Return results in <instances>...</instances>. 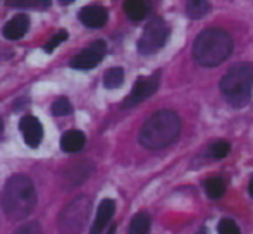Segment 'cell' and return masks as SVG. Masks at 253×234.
Here are the masks:
<instances>
[{
	"label": "cell",
	"instance_id": "1",
	"mask_svg": "<svg viewBox=\"0 0 253 234\" xmlns=\"http://www.w3.org/2000/svg\"><path fill=\"white\" fill-rule=\"evenodd\" d=\"M233 38L220 28L203 30L193 43V59L202 67H217L233 54Z\"/></svg>",
	"mask_w": 253,
	"mask_h": 234
},
{
	"label": "cell",
	"instance_id": "2",
	"mask_svg": "<svg viewBox=\"0 0 253 234\" xmlns=\"http://www.w3.org/2000/svg\"><path fill=\"white\" fill-rule=\"evenodd\" d=\"M181 119L174 111H159L145 120L140 131V143L148 150H160L177 140Z\"/></svg>",
	"mask_w": 253,
	"mask_h": 234
},
{
	"label": "cell",
	"instance_id": "3",
	"mask_svg": "<svg viewBox=\"0 0 253 234\" xmlns=\"http://www.w3.org/2000/svg\"><path fill=\"white\" fill-rule=\"evenodd\" d=\"M37 205V191L28 176L17 174L7 181L2 193L3 212L14 221L26 219Z\"/></svg>",
	"mask_w": 253,
	"mask_h": 234
},
{
	"label": "cell",
	"instance_id": "4",
	"mask_svg": "<svg viewBox=\"0 0 253 234\" xmlns=\"http://www.w3.org/2000/svg\"><path fill=\"white\" fill-rule=\"evenodd\" d=\"M219 88L224 98L233 107H247L252 100L253 91V66L248 62H240L233 66L222 76Z\"/></svg>",
	"mask_w": 253,
	"mask_h": 234
},
{
	"label": "cell",
	"instance_id": "5",
	"mask_svg": "<svg viewBox=\"0 0 253 234\" xmlns=\"http://www.w3.org/2000/svg\"><path fill=\"white\" fill-rule=\"evenodd\" d=\"M170 28L162 17H153L150 23L145 26L140 40H138V52L141 55H152L157 54L166 47L169 40Z\"/></svg>",
	"mask_w": 253,
	"mask_h": 234
},
{
	"label": "cell",
	"instance_id": "6",
	"mask_svg": "<svg viewBox=\"0 0 253 234\" xmlns=\"http://www.w3.org/2000/svg\"><path fill=\"white\" fill-rule=\"evenodd\" d=\"M90 200L88 198H76L62 210L59 219V228L62 234H80L83 226L86 224Z\"/></svg>",
	"mask_w": 253,
	"mask_h": 234
},
{
	"label": "cell",
	"instance_id": "7",
	"mask_svg": "<svg viewBox=\"0 0 253 234\" xmlns=\"http://www.w3.org/2000/svg\"><path fill=\"white\" fill-rule=\"evenodd\" d=\"M160 86V71H155L152 76H141L136 79L133 90H131L129 97L124 102V107H134L140 102L150 98L153 93H157Z\"/></svg>",
	"mask_w": 253,
	"mask_h": 234
},
{
	"label": "cell",
	"instance_id": "8",
	"mask_svg": "<svg viewBox=\"0 0 253 234\" xmlns=\"http://www.w3.org/2000/svg\"><path fill=\"white\" fill-rule=\"evenodd\" d=\"M107 50V45L103 40H97L86 48V50L80 52L76 57H73L71 60V67L74 69H80V71H88V69H93L95 66L102 62L103 55H105Z\"/></svg>",
	"mask_w": 253,
	"mask_h": 234
},
{
	"label": "cell",
	"instance_id": "9",
	"mask_svg": "<svg viewBox=\"0 0 253 234\" xmlns=\"http://www.w3.org/2000/svg\"><path fill=\"white\" fill-rule=\"evenodd\" d=\"M19 129L23 133L24 143L30 148L40 147L42 140H43V126L42 122L33 116H24L19 122Z\"/></svg>",
	"mask_w": 253,
	"mask_h": 234
},
{
	"label": "cell",
	"instance_id": "10",
	"mask_svg": "<svg viewBox=\"0 0 253 234\" xmlns=\"http://www.w3.org/2000/svg\"><path fill=\"white\" fill-rule=\"evenodd\" d=\"M80 21L88 28H102L109 19V12L102 5H86L80 10Z\"/></svg>",
	"mask_w": 253,
	"mask_h": 234
},
{
	"label": "cell",
	"instance_id": "11",
	"mask_svg": "<svg viewBox=\"0 0 253 234\" xmlns=\"http://www.w3.org/2000/svg\"><path fill=\"white\" fill-rule=\"evenodd\" d=\"M114 212H116V201L110 200V198L102 200V203L98 205L97 217H95V222H93V226H91L90 234H102L105 226L109 224L110 217L114 215Z\"/></svg>",
	"mask_w": 253,
	"mask_h": 234
},
{
	"label": "cell",
	"instance_id": "12",
	"mask_svg": "<svg viewBox=\"0 0 253 234\" xmlns=\"http://www.w3.org/2000/svg\"><path fill=\"white\" fill-rule=\"evenodd\" d=\"M28 28H30V17L21 14V16H16L9 21V23L3 26V37L7 40H19L26 35Z\"/></svg>",
	"mask_w": 253,
	"mask_h": 234
},
{
	"label": "cell",
	"instance_id": "13",
	"mask_svg": "<svg viewBox=\"0 0 253 234\" xmlns=\"http://www.w3.org/2000/svg\"><path fill=\"white\" fill-rule=\"evenodd\" d=\"M60 147H62V150L67 152V154L80 152L81 148L84 147V134L78 129L67 131L62 136V140H60Z\"/></svg>",
	"mask_w": 253,
	"mask_h": 234
},
{
	"label": "cell",
	"instance_id": "14",
	"mask_svg": "<svg viewBox=\"0 0 253 234\" xmlns=\"http://www.w3.org/2000/svg\"><path fill=\"white\" fill-rule=\"evenodd\" d=\"M124 10L131 21H141L147 16V2L145 0H124Z\"/></svg>",
	"mask_w": 253,
	"mask_h": 234
},
{
	"label": "cell",
	"instance_id": "15",
	"mask_svg": "<svg viewBox=\"0 0 253 234\" xmlns=\"http://www.w3.org/2000/svg\"><path fill=\"white\" fill-rule=\"evenodd\" d=\"M210 2L209 0H186V14L191 19H202L209 14Z\"/></svg>",
	"mask_w": 253,
	"mask_h": 234
},
{
	"label": "cell",
	"instance_id": "16",
	"mask_svg": "<svg viewBox=\"0 0 253 234\" xmlns=\"http://www.w3.org/2000/svg\"><path fill=\"white\" fill-rule=\"evenodd\" d=\"M124 83V69L123 67H110L103 76V86L107 90H116Z\"/></svg>",
	"mask_w": 253,
	"mask_h": 234
},
{
	"label": "cell",
	"instance_id": "17",
	"mask_svg": "<svg viewBox=\"0 0 253 234\" xmlns=\"http://www.w3.org/2000/svg\"><path fill=\"white\" fill-rule=\"evenodd\" d=\"M226 191V184L220 177H210V179L205 181V193L209 195L212 200H217L220 198Z\"/></svg>",
	"mask_w": 253,
	"mask_h": 234
},
{
	"label": "cell",
	"instance_id": "18",
	"mask_svg": "<svg viewBox=\"0 0 253 234\" xmlns=\"http://www.w3.org/2000/svg\"><path fill=\"white\" fill-rule=\"evenodd\" d=\"M148 229H150V217L143 212L134 215L129 226V234H148Z\"/></svg>",
	"mask_w": 253,
	"mask_h": 234
},
{
	"label": "cell",
	"instance_id": "19",
	"mask_svg": "<svg viewBox=\"0 0 253 234\" xmlns=\"http://www.w3.org/2000/svg\"><path fill=\"white\" fill-rule=\"evenodd\" d=\"M71 112H73V105H71V102L67 100L66 97L57 98V100L52 104V114H53V116L62 117V116L71 114Z\"/></svg>",
	"mask_w": 253,
	"mask_h": 234
},
{
	"label": "cell",
	"instance_id": "20",
	"mask_svg": "<svg viewBox=\"0 0 253 234\" xmlns=\"http://www.w3.org/2000/svg\"><path fill=\"white\" fill-rule=\"evenodd\" d=\"M231 152V145L224 140H219L210 147V157L212 158H224Z\"/></svg>",
	"mask_w": 253,
	"mask_h": 234
},
{
	"label": "cell",
	"instance_id": "21",
	"mask_svg": "<svg viewBox=\"0 0 253 234\" xmlns=\"http://www.w3.org/2000/svg\"><path fill=\"white\" fill-rule=\"evenodd\" d=\"M217 231H219V234H241L236 222L231 221V219H222L217 226Z\"/></svg>",
	"mask_w": 253,
	"mask_h": 234
},
{
	"label": "cell",
	"instance_id": "22",
	"mask_svg": "<svg viewBox=\"0 0 253 234\" xmlns=\"http://www.w3.org/2000/svg\"><path fill=\"white\" fill-rule=\"evenodd\" d=\"M66 40H67V31H64V30L57 31L55 37H53L52 40L48 41L47 45H45V52H47V54H50V52L53 50V48L59 47V45L62 43V41H66Z\"/></svg>",
	"mask_w": 253,
	"mask_h": 234
},
{
	"label": "cell",
	"instance_id": "23",
	"mask_svg": "<svg viewBox=\"0 0 253 234\" xmlns=\"http://www.w3.org/2000/svg\"><path fill=\"white\" fill-rule=\"evenodd\" d=\"M14 234H43V233H42V228L38 222H28V224L21 226Z\"/></svg>",
	"mask_w": 253,
	"mask_h": 234
},
{
	"label": "cell",
	"instance_id": "24",
	"mask_svg": "<svg viewBox=\"0 0 253 234\" xmlns=\"http://www.w3.org/2000/svg\"><path fill=\"white\" fill-rule=\"evenodd\" d=\"M10 7H33L37 0H5Z\"/></svg>",
	"mask_w": 253,
	"mask_h": 234
},
{
	"label": "cell",
	"instance_id": "25",
	"mask_svg": "<svg viewBox=\"0 0 253 234\" xmlns=\"http://www.w3.org/2000/svg\"><path fill=\"white\" fill-rule=\"evenodd\" d=\"M38 2H40V3H42V5H43V7H45V9H47V7H48V5H50V2H52V0H38Z\"/></svg>",
	"mask_w": 253,
	"mask_h": 234
},
{
	"label": "cell",
	"instance_id": "26",
	"mask_svg": "<svg viewBox=\"0 0 253 234\" xmlns=\"http://www.w3.org/2000/svg\"><path fill=\"white\" fill-rule=\"evenodd\" d=\"M248 190H250V195L253 196V179L250 181V188H248Z\"/></svg>",
	"mask_w": 253,
	"mask_h": 234
},
{
	"label": "cell",
	"instance_id": "27",
	"mask_svg": "<svg viewBox=\"0 0 253 234\" xmlns=\"http://www.w3.org/2000/svg\"><path fill=\"white\" fill-rule=\"evenodd\" d=\"M62 3H69V2H73V0H60Z\"/></svg>",
	"mask_w": 253,
	"mask_h": 234
},
{
	"label": "cell",
	"instance_id": "28",
	"mask_svg": "<svg viewBox=\"0 0 253 234\" xmlns=\"http://www.w3.org/2000/svg\"><path fill=\"white\" fill-rule=\"evenodd\" d=\"M2 127H3V124H2V119H0V131H2Z\"/></svg>",
	"mask_w": 253,
	"mask_h": 234
}]
</instances>
